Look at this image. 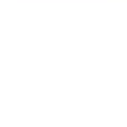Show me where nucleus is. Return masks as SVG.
<instances>
[]
</instances>
